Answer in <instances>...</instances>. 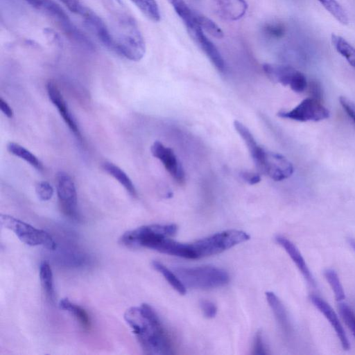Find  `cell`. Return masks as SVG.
Listing matches in <instances>:
<instances>
[{
    "label": "cell",
    "instance_id": "cell-1",
    "mask_svg": "<svg viewBox=\"0 0 355 355\" xmlns=\"http://www.w3.org/2000/svg\"><path fill=\"white\" fill-rule=\"evenodd\" d=\"M124 319L130 327L146 354H171V345L164 328L154 309L147 304L132 306L124 313Z\"/></svg>",
    "mask_w": 355,
    "mask_h": 355
},
{
    "label": "cell",
    "instance_id": "cell-2",
    "mask_svg": "<svg viewBox=\"0 0 355 355\" xmlns=\"http://www.w3.org/2000/svg\"><path fill=\"white\" fill-rule=\"evenodd\" d=\"M116 37L114 53L134 62L145 55L146 44L134 17L125 12L116 15Z\"/></svg>",
    "mask_w": 355,
    "mask_h": 355
},
{
    "label": "cell",
    "instance_id": "cell-3",
    "mask_svg": "<svg viewBox=\"0 0 355 355\" xmlns=\"http://www.w3.org/2000/svg\"><path fill=\"white\" fill-rule=\"evenodd\" d=\"M33 8L50 17L73 42L89 51L95 49L92 42L71 21L64 10L53 0H25Z\"/></svg>",
    "mask_w": 355,
    "mask_h": 355
},
{
    "label": "cell",
    "instance_id": "cell-4",
    "mask_svg": "<svg viewBox=\"0 0 355 355\" xmlns=\"http://www.w3.org/2000/svg\"><path fill=\"white\" fill-rule=\"evenodd\" d=\"M174 270L184 285L191 288H214L225 285L230 280L225 270L211 266L178 267Z\"/></svg>",
    "mask_w": 355,
    "mask_h": 355
},
{
    "label": "cell",
    "instance_id": "cell-5",
    "mask_svg": "<svg viewBox=\"0 0 355 355\" xmlns=\"http://www.w3.org/2000/svg\"><path fill=\"white\" fill-rule=\"evenodd\" d=\"M250 239L245 232L228 230L191 243L196 259L220 253Z\"/></svg>",
    "mask_w": 355,
    "mask_h": 355
},
{
    "label": "cell",
    "instance_id": "cell-6",
    "mask_svg": "<svg viewBox=\"0 0 355 355\" xmlns=\"http://www.w3.org/2000/svg\"><path fill=\"white\" fill-rule=\"evenodd\" d=\"M0 223L4 228L13 232L21 242L29 246L42 245L51 250L57 248L55 241L47 232L37 229L14 216L1 214Z\"/></svg>",
    "mask_w": 355,
    "mask_h": 355
},
{
    "label": "cell",
    "instance_id": "cell-7",
    "mask_svg": "<svg viewBox=\"0 0 355 355\" xmlns=\"http://www.w3.org/2000/svg\"><path fill=\"white\" fill-rule=\"evenodd\" d=\"M277 116L300 122H317L328 119L330 116V112L320 99L309 96L291 110L279 112Z\"/></svg>",
    "mask_w": 355,
    "mask_h": 355
},
{
    "label": "cell",
    "instance_id": "cell-8",
    "mask_svg": "<svg viewBox=\"0 0 355 355\" xmlns=\"http://www.w3.org/2000/svg\"><path fill=\"white\" fill-rule=\"evenodd\" d=\"M263 69L272 81L289 86L295 92L302 93L308 87L304 74L291 66L266 63Z\"/></svg>",
    "mask_w": 355,
    "mask_h": 355
},
{
    "label": "cell",
    "instance_id": "cell-9",
    "mask_svg": "<svg viewBox=\"0 0 355 355\" xmlns=\"http://www.w3.org/2000/svg\"><path fill=\"white\" fill-rule=\"evenodd\" d=\"M56 189L62 212L71 218L78 219L77 192L71 177L64 171L58 172L56 175Z\"/></svg>",
    "mask_w": 355,
    "mask_h": 355
},
{
    "label": "cell",
    "instance_id": "cell-10",
    "mask_svg": "<svg viewBox=\"0 0 355 355\" xmlns=\"http://www.w3.org/2000/svg\"><path fill=\"white\" fill-rule=\"evenodd\" d=\"M258 171L275 181H282L293 175L294 168L284 155L267 151L264 161Z\"/></svg>",
    "mask_w": 355,
    "mask_h": 355
},
{
    "label": "cell",
    "instance_id": "cell-11",
    "mask_svg": "<svg viewBox=\"0 0 355 355\" xmlns=\"http://www.w3.org/2000/svg\"><path fill=\"white\" fill-rule=\"evenodd\" d=\"M150 151L153 156L162 163L166 170L174 180L180 184L184 182L185 173L184 169L171 148L165 146L160 141H156L151 146Z\"/></svg>",
    "mask_w": 355,
    "mask_h": 355
},
{
    "label": "cell",
    "instance_id": "cell-12",
    "mask_svg": "<svg viewBox=\"0 0 355 355\" xmlns=\"http://www.w3.org/2000/svg\"><path fill=\"white\" fill-rule=\"evenodd\" d=\"M191 37L209 58L215 67L220 71L225 70V61L214 43L206 36L202 28L194 24L187 27Z\"/></svg>",
    "mask_w": 355,
    "mask_h": 355
},
{
    "label": "cell",
    "instance_id": "cell-13",
    "mask_svg": "<svg viewBox=\"0 0 355 355\" xmlns=\"http://www.w3.org/2000/svg\"><path fill=\"white\" fill-rule=\"evenodd\" d=\"M46 88L50 101L56 107L65 123L77 139L82 141V136L78 125L57 85L54 82L49 80L46 83Z\"/></svg>",
    "mask_w": 355,
    "mask_h": 355
},
{
    "label": "cell",
    "instance_id": "cell-14",
    "mask_svg": "<svg viewBox=\"0 0 355 355\" xmlns=\"http://www.w3.org/2000/svg\"><path fill=\"white\" fill-rule=\"evenodd\" d=\"M310 300L313 306L324 316L334 328L343 349L349 350L350 348L349 340L341 323L340 322L338 315L334 309L327 302L317 295H311Z\"/></svg>",
    "mask_w": 355,
    "mask_h": 355
},
{
    "label": "cell",
    "instance_id": "cell-15",
    "mask_svg": "<svg viewBox=\"0 0 355 355\" xmlns=\"http://www.w3.org/2000/svg\"><path fill=\"white\" fill-rule=\"evenodd\" d=\"M211 6L217 15L229 21L239 20L248 9L245 0H211Z\"/></svg>",
    "mask_w": 355,
    "mask_h": 355
},
{
    "label": "cell",
    "instance_id": "cell-16",
    "mask_svg": "<svg viewBox=\"0 0 355 355\" xmlns=\"http://www.w3.org/2000/svg\"><path fill=\"white\" fill-rule=\"evenodd\" d=\"M275 240L287 252L306 282L312 286H315L314 278L309 270L304 259L295 245L287 238L278 235Z\"/></svg>",
    "mask_w": 355,
    "mask_h": 355
},
{
    "label": "cell",
    "instance_id": "cell-17",
    "mask_svg": "<svg viewBox=\"0 0 355 355\" xmlns=\"http://www.w3.org/2000/svg\"><path fill=\"white\" fill-rule=\"evenodd\" d=\"M267 302L282 332L287 337L292 334V327L286 310L279 298L272 292L266 293Z\"/></svg>",
    "mask_w": 355,
    "mask_h": 355
},
{
    "label": "cell",
    "instance_id": "cell-18",
    "mask_svg": "<svg viewBox=\"0 0 355 355\" xmlns=\"http://www.w3.org/2000/svg\"><path fill=\"white\" fill-rule=\"evenodd\" d=\"M103 170L119 182L127 192L132 197L137 196L135 187L129 176L118 166L105 162L102 164Z\"/></svg>",
    "mask_w": 355,
    "mask_h": 355
},
{
    "label": "cell",
    "instance_id": "cell-19",
    "mask_svg": "<svg viewBox=\"0 0 355 355\" xmlns=\"http://www.w3.org/2000/svg\"><path fill=\"white\" fill-rule=\"evenodd\" d=\"M59 307L60 309L73 315L84 329L90 328L91 320L89 316L83 308L71 302L67 298L62 299L59 302Z\"/></svg>",
    "mask_w": 355,
    "mask_h": 355
},
{
    "label": "cell",
    "instance_id": "cell-20",
    "mask_svg": "<svg viewBox=\"0 0 355 355\" xmlns=\"http://www.w3.org/2000/svg\"><path fill=\"white\" fill-rule=\"evenodd\" d=\"M7 149L10 154L24 160L37 171L42 170L43 166L40 159L24 146L15 142H10L7 145Z\"/></svg>",
    "mask_w": 355,
    "mask_h": 355
},
{
    "label": "cell",
    "instance_id": "cell-21",
    "mask_svg": "<svg viewBox=\"0 0 355 355\" xmlns=\"http://www.w3.org/2000/svg\"><path fill=\"white\" fill-rule=\"evenodd\" d=\"M40 280L42 289L46 297L53 301L55 291L53 286V277L51 267L47 261H43L40 266Z\"/></svg>",
    "mask_w": 355,
    "mask_h": 355
},
{
    "label": "cell",
    "instance_id": "cell-22",
    "mask_svg": "<svg viewBox=\"0 0 355 355\" xmlns=\"http://www.w3.org/2000/svg\"><path fill=\"white\" fill-rule=\"evenodd\" d=\"M331 40L336 51L355 69V48L340 35L332 34Z\"/></svg>",
    "mask_w": 355,
    "mask_h": 355
},
{
    "label": "cell",
    "instance_id": "cell-23",
    "mask_svg": "<svg viewBox=\"0 0 355 355\" xmlns=\"http://www.w3.org/2000/svg\"><path fill=\"white\" fill-rule=\"evenodd\" d=\"M153 267L160 272L168 282V284L180 294L184 295L187 293V287L180 279L175 273H173L162 263L154 261L152 263Z\"/></svg>",
    "mask_w": 355,
    "mask_h": 355
},
{
    "label": "cell",
    "instance_id": "cell-24",
    "mask_svg": "<svg viewBox=\"0 0 355 355\" xmlns=\"http://www.w3.org/2000/svg\"><path fill=\"white\" fill-rule=\"evenodd\" d=\"M150 20L159 21L161 14L155 0H130Z\"/></svg>",
    "mask_w": 355,
    "mask_h": 355
},
{
    "label": "cell",
    "instance_id": "cell-25",
    "mask_svg": "<svg viewBox=\"0 0 355 355\" xmlns=\"http://www.w3.org/2000/svg\"><path fill=\"white\" fill-rule=\"evenodd\" d=\"M318 1L340 24L343 25L348 24L347 15L336 0H318Z\"/></svg>",
    "mask_w": 355,
    "mask_h": 355
},
{
    "label": "cell",
    "instance_id": "cell-26",
    "mask_svg": "<svg viewBox=\"0 0 355 355\" xmlns=\"http://www.w3.org/2000/svg\"><path fill=\"white\" fill-rule=\"evenodd\" d=\"M324 276L334 292L336 300H344L345 294L337 272L333 269H327L324 272Z\"/></svg>",
    "mask_w": 355,
    "mask_h": 355
},
{
    "label": "cell",
    "instance_id": "cell-27",
    "mask_svg": "<svg viewBox=\"0 0 355 355\" xmlns=\"http://www.w3.org/2000/svg\"><path fill=\"white\" fill-rule=\"evenodd\" d=\"M197 21L202 30L209 33L211 36L218 39L223 37V32L220 27L206 16L198 12Z\"/></svg>",
    "mask_w": 355,
    "mask_h": 355
},
{
    "label": "cell",
    "instance_id": "cell-28",
    "mask_svg": "<svg viewBox=\"0 0 355 355\" xmlns=\"http://www.w3.org/2000/svg\"><path fill=\"white\" fill-rule=\"evenodd\" d=\"M67 9L73 13L79 15L83 19L85 18L92 10L83 4L80 0H59Z\"/></svg>",
    "mask_w": 355,
    "mask_h": 355
},
{
    "label": "cell",
    "instance_id": "cell-29",
    "mask_svg": "<svg viewBox=\"0 0 355 355\" xmlns=\"http://www.w3.org/2000/svg\"><path fill=\"white\" fill-rule=\"evenodd\" d=\"M173 7L175 12L182 21L189 19L193 15V10L184 0H167Z\"/></svg>",
    "mask_w": 355,
    "mask_h": 355
},
{
    "label": "cell",
    "instance_id": "cell-30",
    "mask_svg": "<svg viewBox=\"0 0 355 355\" xmlns=\"http://www.w3.org/2000/svg\"><path fill=\"white\" fill-rule=\"evenodd\" d=\"M338 310L345 324L351 330L355 337V314L354 311L345 303H340Z\"/></svg>",
    "mask_w": 355,
    "mask_h": 355
},
{
    "label": "cell",
    "instance_id": "cell-31",
    "mask_svg": "<svg viewBox=\"0 0 355 355\" xmlns=\"http://www.w3.org/2000/svg\"><path fill=\"white\" fill-rule=\"evenodd\" d=\"M35 192L40 200L47 201L53 197L54 190L50 183L46 181H42L36 185Z\"/></svg>",
    "mask_w": 355,
    "mask_h": 355
},
{
    "label": "cell",
    "instance_id": "cell-32",
    "mask_svg": "<svg viewBox=\"0 0 355 355\" xmlns=\"http://www.w3.org/2000/svg\"><path fill=\"white\" fill-rule=\"evenodd\" d=\"M263 32L270 37L279 38L284 35L285 28L279 24H268L263 28Z\"/></svg>",
    "mask_w": 355,
    "mask_h": 355
},
{
    "label": "cell",
    "instance_id": "cell-33",
    "mask_svg": "<svg viewBox=\"0 0 355 355\" xmlns=\"http://www.w3.org/2000/svg\"><path fill=\"white\" fill-rule=\"evenodd\" d=\"M252 354L255 355H263L268 354L266 345L263 340L262 333L258 331L254 337Z\"/></svg>",
    "mask_w": 355,
    "mask_h": 355
},
{
    "label": "cell",
    "instance_id": "cell-34",
    "mask_svg": "<svg viewBox=\"0 0 355 355\" xmlns=\"http://www.w3.org/2000/svg\"><path fill=\"white\" fill-rule=\"evenodd\" d=\"M339 102L343 109L355 124V103L345 96H340Z\"/></svg>",
    "mask_w": 355,
    "mask_h": 355
},
{
    "label": "cell",
    "instance_id": "cell-35",
    "mask_svg": "<svg viewBox=\"0 0 355 355\" xmlns=\"http://www.w3.org/2000/svg\"><path fill=\"white\" fill-rule=\"evenodd\" d=\"M200 306L204 315L207 318H212L217 313L216 306L209 300H202L200 303Z\"/></svg>",
    "mask_w": 355,
    "mask_h": 355
},
{
    "label": "cell",
    "instance_id": "cell-36",
    "mask_svg": "<svg viewBox=\"0 0 355 355\" xmlns=\"http://www.w3.org/2000/svg\"><path fill=\"white\" fill-rule=\"evenodd\" d=\"M240 175L245 182L251 185L257 184L261 181V176L257 173L242 171Z\"/></svg>",
    "mask_w": 355,
    "mask_h": 355
},
{
    "label": "cell",
    "instance_id": "cell-37",
    "mask_svg": "<svg viewBox=\"0 0 355 355\" xmlns=\"http://www.w3.org/2000/svg\"><path fill=\"white\" fill-rule=\"evenodd\" d=\"M0 110L8 118L11 119L13 117L14 113L11 107L3 98H0Z\"/></svg>",
    "mask_w": 355,
    "mask_h": 355
},
{
    "label": "cell",
    "instance_id": "cell-38",
    "mask_svg": "<svg viewBox=\"0 0 355 355\" xmlns=\"http://www.w3.org/2000/svg\"><path fill=\"white\" fill-rule=\"evenodd\" d=\"M308 87H309V91L311 94V96L320 99L321 89L320 85L315 82H312L309 86L308 85Z\"/></svg>",
    "mask_w": 355,
    "mask_h": 355
},
{
    "label": "cell",
    "instance_id": "cell-39",
    "mask_svg": "<svg viewBox=\"0 0 355 355\" xmlns=\"http://www.w3.org/2000/svg\"><path fill=\"white\" fill-rule=\"evenodd\" d=\"M348 243L353 249V250L355 252V240L354 239L349 238L348 239Z\"/></svg>",
    "mask_w": 355,
    "mask_h": 355
}]
</instances>
